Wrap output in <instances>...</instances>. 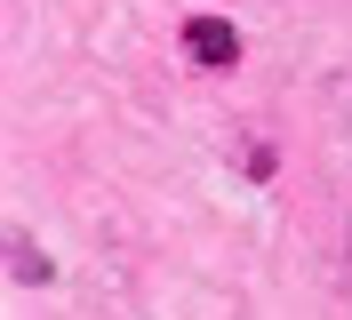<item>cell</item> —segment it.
I'll list each match as a JSON object with an SVG mask.
<instances>
[{"mask_svg":"<svg viewBox=\"0 0 352 320\" xmlns=\"http://www.w3.org/2000/svg\"><path fill=\"white\" fill-rule=\"evenodd\" d=\"M8 273H16V280H48V256L32 248V240H16V233H8Z\"/></svg>","mask_w":352,"mask_h":320,"instance_id":"obj_2","label":"cell"},{"mask_svg":"<svg viewBox=\"0 0 352 320\" xmlns=\"http://www.w3.org/2000/svg\"><path fill=\"white\" fill-rule=\"evenodd\" d=\"M184 56H192L200 72H232V64H241V32L224 17H192L184 24Z\"/></svg>","mask_w":352,"mask_h":320,"instance_id":"obj_1","label":"cell"}]
</instances>
